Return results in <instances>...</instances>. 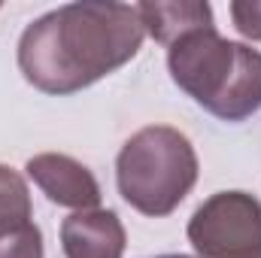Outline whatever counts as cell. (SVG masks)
I'll return each mask as SVG.
<instances>
[{
    "label": "cell",
    "instance_id": "cell-1",
    "mask_svg": "<svg viewBox=\"0 0 261 258\" xmlns=\"http://www.w3.org/2000/svg\"><path fill=\"white\" fill-rule=\"evenodd\" d=\"M143 40L146 28L130 3H64L24 28L18 70L43 94H76L125 67Z\"/></svg>",
    "mask_w": 261,
    "mask_h": 258
},
{
    "label": "cell",
    "instance_id": "cell-9",
    "mask_svg": "<svg viewBox=\"0 0 261 258\" xmlns=\"http://www.w3.org/2000/svg\"><path fill=\"white\" fill-rule=\"evenodd\" d=\"M0 258H46L43 231L34 222L3 231L0 234Z\"/></svg>",
    "mask_w": 261,
    "mask_h": 258
},
{
    "label": "cell",
    "instance_id": "cell-2",
    "mask_svg": "<svg viewBox=\"0 0 261 258\" xmlns=\"http://www.w3.org/2000/svg\"><path fill=\"white\" fill-rule=\"evenodd\" d=\"M170 79L222 122H246L261 110V52L225 40L216 24L167 49Z\"/></svg>",
    "mask_w": 261,
    "mask_h": 258
},
{
    "label": "cell",
    "instance_id": "cell-4",
    "mask_svg": "<svg viewBox=\"0 0 261 258\" xmlns=\"http://www.w3.org/2000/svg\"><path fill=\"white\" fill-rule=\"evenodd\" d=\"M186 234L200 258H255L261 255V200L249 192L210 194Z\"/></svg>",
    "mask_w": 261,
    "mask_h": 258
},
{
    "label": "cell",
    "instance_id": "cell-12",
    "mask_svg": "<svg viewBox=\"0 0 261 258\" xmlns=\"http://www.w3.org/2000/svg\"><path fill=\"white\" fill-rule=\"evenodd\" d=\"M255 258H261V255H255Z\"/></svg>",
    "mask_w": 261,
    "mask_h": 258
},
{
    "label": "cell",
    "instance_id": "cell-8",
    "mask_svg": "<svg viewBox=\"0 0 261 258\" xmlns=\"http://www.w3.org/2000/svg\"><path fill=\"white\" fill-rule=\"evenodd\" d=\"M31 216H34V207H31V192L24 176L0 164V234L24 222H34Z\"/></svg>",
    "mask_w": 261,
    "mask_h": 258
},
{
    "label": "cell",
    "instance_id": "cell-11",
    "mask_svg": "<svg viewBox=\"0 0 261 258\" xmlns=\"http://www.w3.org/2000/svg\"><path fill=\"white\" fill-rule=\"evenodd\" d=\"M155 258H192V255H155Z\"/></svg>",
    "mask_w": 261,
    "mask_h": 258
},
{
    "label": "cell",
    "instance_id": "cell-3",
    "mask_svg": "<svg viewBox=\"0 0 261 258\" xmlns=\"http://www.w3.org/2000/svg\"><path fill=\"white\" fill-rule=\"evenodd\" d=\"M197 152L182 131L149 125L137 131L116 158L119 194L143 216H170L197 183Z\"/></svg>",
    "mask_w": 261,
    "mask_h": 258
},
{
    "label": "cell",
    "instance_id": "cell-5",
    "mask_svg": "<svg viewBox=\"0 0 261 258\" xmlns=\"http://www.w3.org/2000/svg\"><path fill=\"white\" fill-rule=\"evenodd\" d=\"M24 170L34 179V186L58 207H70L82 213V210H97L100 203V186L94 173L70 155H61V152L34 155L24 164Z\"/></svg>",
    "mask_w": 261,
    "mask_h": 258
},
{
    "label": "cell",
    "instance_id": "cell-7",
    "mask_svg": "<svg viewBox=\"0 0 261 258\" xmlns=\"http://www.w3.org/2000/svg\"><path fill=\"white\" fill-rule=\"evenodd\" d=\"M140 21L146 28V34L161 43V46H173L176 40H182L186 34H195L200 28H213V6L203 0H155V3H137Z\"/></svg>",
    "mask_w": 261,
    "mask_h": 258
},
{
    "label": "cell",
    "instance_id": "cell-6",
    "mask_svg": "<svg viewBox=\"0 0 261 258\" xmlns=\"http://www.w3.org/2000/svg\"><path fill=\"white\" fill-rule=\"evenodd\" d=\"M128 234L113 210H82L61 222V249L67 258H122Z\"/></svg>",
    "mask_w": 261,
    "mask_h": 258
},
{
    "label": "cell",
    "instance_id": "cell-10",
    "mask_svg": "<svg viewBox=\"0 0 261 258\" xmlns=\"http://www.w3.org/2000/svg\"><path fill=\"white\" fill-rule=\"evenodd\" d=\"M234 28L246 40H261V0H234L228 6Z\"/></svg>",
    "mask_w": 261,
    "mask_h": 258
}]
</instances>
